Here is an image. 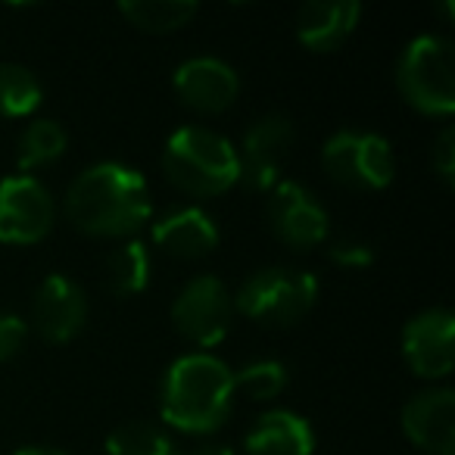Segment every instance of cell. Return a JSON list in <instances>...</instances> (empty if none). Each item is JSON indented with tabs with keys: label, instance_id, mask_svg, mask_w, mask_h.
Segmentation results:
<instances>
[{
	"label": "cell",
	"instance_id": "obj_8",
	"mask_svg": "<svg viewBox=\"0 0 455 455\" xmlns=\"http://www.w3.org/2000/svg\"><path fill=\"white\" fill-rule=\"evenodd\" d=\"M297 140V128L287 116L268 113L256 119L243 134V144L237 150V184L247 190H272L281 181L287 156Z\"/></svg>",
	"mask_w": 455,
	"mask_h": 455
},
{
	"label": "cell",
	"instance_id": "obj_20",
	"mask_svg": "<svg viewBox=\"0 0 455 455\" xmlns=\"http://www.w3.org/2000/svg\"><path fill=\"white\" fill-rule=\"evenodd\" d=\"M41 97H44V88L28 66L0 63V116L7 119L32 116L41 107Z\"/></svg>",
	"mask_w": 455,
	"mask_h": 455
},
{
	"label": "cell",
	"instance_id": "obj_11",
	"mask_svg": "<svg viewBox=\"0 0 455 455\" xmlns=\"http://www.w3.org/2000/svg\"><path fill=\"white\" fill-rule=\"evenodd\" d=\"M403 355L418 378L440 380L455 365V315L449 309H424L405 324Z\"/></svg>",
	"mask_w": 455,
	"mask_h": 455
},
{
	"label": "cell",
	"instance_id": "obj_28",
	"mask_svg": "<svg viewBox=\"0 0 455 455\" xmlns=\"http://www.w3.org/2000/svg\"><path fill=\"white\" fill-rule=\"evenodd\" d=\"M13 455H69V452H63V449H51V446H26Z\"/></svg>",
	"mask_w": 455,
	"mask_h": 455
},
{
	"label": "cell",
	"instance_id": "obj_21",
	"mask_svg": "<svg viewBox=\"0 0 455 455\" xmlns=\"http://www.w3.org/2000/svg\"><path fill=\"white\" fill-rule=\"evenodd\" d=\"M66 144H69V138H66L60 122L38 119L22 132L20 147H16V163L22 172H35L41 165L57 163L66 153Z\"/></svg>",
	"mask_w": 455,
	"mask_h": 455
},
{
	"label": "cell",
	"instance_id": "obj_9",
	"mask_svg": "<svg viewBox=\"0 0 455 455\" xmlns=\"http://www.w3.org/2000/svg\"><path fill=\"white\" fill-rule=\"evenodd\" d=\"M53 196L38 178L10 175L0 181V243H38L53 228Z\"/></svg>",
	"mask_w": 455,
	"mask_h": 455
},
{
	"label": "cell",
	"instance_id": "obj_1",
	"mask_svg": "<svg viewBox=\"0 0 455 455\" xmlns=\"http://www.w3.org/2000/svg\"><path fill=\"white\" fill-rule=\"evenodd\" d=\"M66 219L91 237L132 241L150 221L153 200L144 175L122 163H97L66 190Z\"/></svg>",
	"mask_w": 455,
	"mask_h": 455
},
{
	"label": "cell",
	"instance_id": "obj_18",
	"mask_svg": "<svg viewBox=\"0 0 455 455\" xmlns=\"http://www.w3.org/2000/svg\"><path fill=\"white\" fill-rule=\"evenodd\" d=\"M119 13L140 32L169 35L188 26L200 7L194 0H122Z\"/></svg>",
	"mask_w": 455,
	"mask_h": 455
},
{
	"label": "cell",
	"instance_id": "obj_12",
	"mask_svg": "<svg viewBox=\"0 0 455 455\" xmlns=\"http://www.w3.org/2000/svg\"><path fill=\"white\" fill-rule=\"evenodd\" d=\"M88 322V297L69 275H47L32 299V328L47 343H69Z\"/></svg>",
	"mask_w": 455,
	"mask_h": 455
},
{
	"label": "cell",
	"instance_id": "obj_3",
	"mask_svg": "<svg viewBox=\"0 0 455 455\" xmlns=\"http://www.w3.org/2000/svg\"><path fill=\"white\" fill-rule=\"evenodd\" d=\"M163 172L178 190L190 196H219L237 184V147L219 132L181 125L169 134Z\"/></svg>",
	"mask_w": 455,
	"mask_h": 455
},
{
	"label": "cell",
	"instance_id": "obj_19",
	"mask_svg": "<svg viewBox=\"0 0 455 455\" xmlns=\"http://www.w3.org/2000/svg\"><path fill=\"white\" fill-rule=\"evenodd\" d=\"M150 284V250L140 241H125L107 259V287L116 297H138Z\"/></svg>",
	"mask_w": 455,
	"mask_h": 455
},
{
	"label": "cell",
	"instance_id": "obj_7",
	"mask_svg": "<svg viewBox=\"0 0 455 455\" xmlns=\"http://www.w3.org/2000/svg\"><path fill=\"white\" fill-rule=\"evenodd\" d=\"M231 318H235V299L225 281L215 275L190 278L172 303V324L184 340L196 347H219L231 331Z\"/></svg>",
	"mask_w": 455,
	"mask_h": 455
},
{
	"label": "cell",
	"instance_id": "obj_25",
	"mask_svg": "<svg viewBox=\"0 0 455 455\" xmlns=\"http://www.w3.org/2000/svg\"><path fill=\"white\" fill-rule=\"evenodd\" d=\"M28 340V324L13 312H0V362H10Z\"/></svg>",
	"mask_w": 455,
	"mask_h": 455
},
{
	"label": "cell",
	"instance_id": "obj_13",
	"mask_svg": "<svg viewBox=\"0 0 455 455\" xmlns=\"http://www.w3.org/2000/svg\"><path fill=\"white\" fill-rule=\"evenodd\" d=\"M172 88L181 97L184 107L196 113H225L235 107L241 94V78L225 60L219 57H194L184 60L172 76Z\"/></svg>",
	"mask_w": 455,
	"mask_h": 455
},
{
	"label": "cell",
	"instance_id": "obj_4",
	"mask_svg": "<svg viewBox=\"0 0 455 455\" xmlns=\"http://www.w3.org/2000/svg\"><path fill=\"white\" fill-rule=\"evenodd\" d=\"M235 309L268 328H291L312 312L318 299V278L303 268L268 266L237 287Z\"/></svg>",
	"mask_w": 455,
	"mask_h": 455
},
{
	"label": "cell",
	"instance_id": "obj_24",
	"mask_svg": "<svg viewBox=\"0 0 455 455\" xmlns=\"http://www.w3.org/2000/svg\"><path fill=\"white\" fill-rule=\"evenodd\" d=\"M328 259L340 268H368L374 262V250L359 237H337L328 243Z\"/></svg>",
	"mask_w": 455,
	"mask_h": 455
},
{
	"label": "cell",
	"instance_id": "obj_15",
	"mask_svg": "<svg viewBox=\"0 0 455 455\" xmlns=\"http://www.w3.org/2000/svg\"><path fill=\"white\" fill-rule=\"evenodd\" d=\"M362 7L355 0H309L297 10V41L312 53H331L355 32Z\"/></svg>",
	"mask_w": 455,
	"mask_h": 455
},
{
	"label": "cell",
	"instance_id": "obj_22",
	"mask_svg": "<svg viewBox=\"0 0 455 455\" xmlns=\"http://www.w3.org/2000/svg\"><path fill=\"white\" fill-rule=\"evenodd\" d=\"M107 455H181L165 430L144 421L119 424L107 436Z\"/></svg>",
	"mask_w": 455,
	"mask_h": 455
},
{
	"label": "cell",
	"instance_id": "obj_5",
	"mask_svg": "<svg viewBox=\"0 0 455 455\" xmlns=\"http://www.w3.org/2000/svg\"><path fill=\"white\" fill-rule=\"evenodd\" d=\"M396 88L409 107L424 116L455 109V51L440 35H418L396 63Z\"/></svg>",
	"mask_w": 455,
	"mask_h": 455
},
{
	"label": "cell",
	"instance_id": "obj_23",
	"mask_svg": "<svg viewBox=\"0 0 455 455\" xmlns=\"http://www.w3.org/2000/svg\"><path fill=\"white\" fill-rule=\"evenodd\" d=\"M287 387V368L284 362L259 359L235 371V390L247 393L250 399H275Z\"/></svg>",
	"mask_w": 455,
	"mask_h": 455
},
{
	"label": "cell",
	"instance_id": "obj_16",
	"mask_svg": "<svg viewBox=\"0 0 455 455\" xmlns=\"http://www.w3.org/2000/svg\"><path fill=\"white\" fill-rule=\"evenodd\" d=\"M153 243L175 259H203L219 247V228L203 209L175 206L153 225Z\"/></svg>",
	"mask_w": 455,
	"mask_h": 455
},
{
	"label": "cell",
	"instance_id": "obj_26",
	"mask_svg": "<svg viewBox=\"0 0 455 455\" xmlns=\"http://www.w3.org/2000/svg\"><path fill=\"white\" fill-rule=\"evenodd\" d=\"M434 169L443 178L446 188H452L455 181V132L452 128H443L440 138L434 144Z\"/></svg>",
	"mask_w": 455,
	"mask_h": 455
},
{
	"label": "cell",
	"instance_id": "obj_2",
	"mask_svg": "<svg viewBox=\"0 0 455 455\" xmlns=\"http://www.w3.org/2000/svg\"><path fill=\"white\" fill-rule=\"evenodd\" d=\"M235 371L206 353L181 355L169 365L159 387L163 421L181 434H215L231 418Z\"/></svg>",
	"mask_w": 455,
	"mask_h": 455
},
{
	"label": "cell",
	"instance_id": "obj_27",
	"mask_svg": "<svg viewBox=\"0 0 455 455\" xmlns=\"http://www.w3.org/2000/svg\"><path fill=\"white\" fill-rule=\"evenodd\" d=\"M188 455H235V449L225 446V443H200V446H194Z\"/></svg>",
	"mask_w": 455,
	"mask_h": 455
},
{
	"label": "cell",
	"instance_id": "obj_10",
	"mask_svg": "<svg viewBox=\"0 0 455 455\" xmlns=\"http://www.w3.org/2000/svg\"><path fill=\"white\" fill-rule=\"evenodd\" d=\"M268 225L272 235L293 250L318 247L331 231L328 209L297 181H278L268 190Z\"/></svg>",
	"mask_w": 455,
	"mask_h": 455
},
{
	"label": "cell",
	"instance_id": "obj_17",
	"mask_svg": "<svg viewBox=\"0 0 455 455\" xmlns=\"http://www.w3.org/2000/svg\"><path fill=\"white\" fill-rule=\"evenodd\" d=\"M247 455H312L315 452V434L303 415L291 409L262 411L253 427L243 436Z\"/></svg>",
	"mask_w": 455,
	"mask_h": 455
},
{
	"label": "cell",
	"instance_id": "obj_6",
	"mask_svg": "<svg viewBox=\"0 0 455 455\" xmlns=\"http://www.w3.org/2000/svg\"><path fill=\"white\" fill-rule=\"evenodd\" d=\"M322 165L337 184L353 190H384L396 175L390 140L359 128H343L324 140Z\"/></svg>",
	"mask_w": 455,
	"mask_h": 455
},
{
	"label": "cell",
	"instance_id": "obj_14",
	"mask_svg": "<svg viewBox=\"0 0 455 455\" xmlns=\"http://www.w3.org/2000/svg\"><path fill=\"white\" fill-rule=\"evenodd\" d=\"M403 430L427 455H455V393L434 387L411 396L403 409Z\"/></svg>",
	"mask_w": 455,
	"mask_h": 455
}]
</instances>
